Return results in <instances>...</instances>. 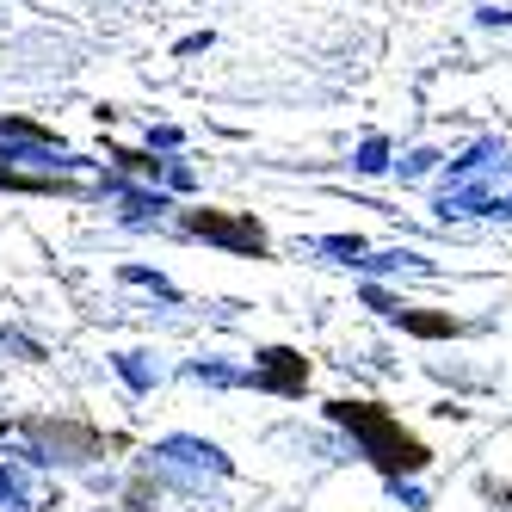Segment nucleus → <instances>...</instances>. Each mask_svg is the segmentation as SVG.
<instances>
[{"label":"nucleus","mask_w":512,"mask_h":512,"mask_svg":"<svg viewBox=\"0 0 512 512\" xmlns=\"http://www.w3.org/2000/svg\"><path fill=\"white\" fill-rule=\"evenodd\" d=\"M401 321H408L414 334H457V321H445V315H408L401 309Z\"/></svg>","instance_id":"nucleus-11"},{"label":"nucleus","mask_w":512,"mask_h":512,"mask_svg":"<svg viewBox=\"0 0 512 512\" xmlns=\"http://www.w3.org/2000/svg\"><path fill=\"white\" fill-rule=\"evenodd\" d=\"M161 216H167L161 192H124V223L130 229H149V223H161Z\"/></svg>","instance_id":"nucleus-6"},{"label":"nucleus","mask_w":512,"mask_h":512,"mask_svg":"<svg viewBox=\"0 0 512 512\" xmlns=\"http://www.w3.org/2000/svg\"><path fill=\"white\" fill-rule=\"evenodd\" d=\"M512 167V155H506V142H475V149H463V161H451V179L445 186H482V192H494V179Z\"/></svg>","instance_id":"nucleus-3"},{"label":"nucleus","mask_w":512,"mask_h":512,"mask_svg":"<svg viewBox=\"0 0 512 512\" xmlns=\"http://www.w3.org/2000/svg\"><path fill=\"white\" fill-rule=\"evenodd\" d=\"M303 358L297 352H284V346H272V352H260V371H247V383H260V389H284V395H297L303 389Z\"/></svg>","instance_id":"nucleus-4"},{"label":"nucleus","mask_w":512,"mask_h":512,"mask_svg":"<svg viewBox=\"0 0 512 512\" xmlns=\"http://www.w3.org/2000/svg\"><path fill=\"white\" fill-rule=\"evenodd\" d=\"M0 512H31L25 506V482H19V469L0 463Z\"/></svg>","instance_id":"nucleus-8"},{"label":"nucleus","mask_w":512,"mask_h":512,"mask_svg":"<svg viewBox=\"0 0 512 512\" xmlns=\"http://www.w3.org/2000/svg\"><path fill=\"white\" fill-rule=\"evenodd\" d=\"M112 364H118V377H124V383H130L136 395H149V389H155V377H161L155 364H149V352H118Z\"/></svg>","instance_id":"nucleus-7"},{"label":"nucleus","mask_w":512,"mask_h":512,"mask_svg":"<svg viewBox=\"0 0 512 512\" xmlns=\"http://www.w3.org/2000/svg\"><path fill=\"white\" fill-rule=\"evenodd\" d=\"M358 173H383L389 167V142L383 136H371V142H364V149H358V161H352Z\"/></svg>","instance_id":"nucleus-10"},{"label":"nucleus","mask_w":512,"mask_h":512,"mask_svg":"<svg viewBox=\"0 0 512 512\" xmlns=\"http://www.w3.org/2000/svg\"><path fill=\"white\" fill-rule=\"evenodd\" d=\"M192 229H198V235H210V241H229V247H247V253H260V247H266L260 223H229V216H210V210H198V216H192Z\"/></svg>","instance_id":"nucleus-5"},{"label":"nucleus","mask_w":512,"mask_h":512,"mask_svg":"<svg viewBox=\"0 0 512 512\" xmlns=\"http://www.w3.org/2000/svg\"><path fill=\"white\" fill-rule=\"evenodd\" d=\"M438 167V155L432 149H414V155H401V179H426Z\"/></svg>","instance_id":"nucleus-13"},{"label":"nucleus","mask_w":512,"mask_h":512,"mask_svg":"<svg viewBox=\"0 0 512 512\" xmlns=\"http://www.w3.org/2000/svg\"><path fill=\"white\" fill-rule=\"evenodd\" d=\"M155 475L167 482H198V475H229V457L204 438H161L155 445Z\"/></svg>","instance_id":"nucleus-2"},{"label":"nucleus","mask_w":512,"mask_h":512,"mask_svg":"<svg viewBox=\"0 0 512 512\" xmlns=\"http://www.w3.org/2000/svg\"><path fill=\"white\" fill-rule=\"evenodd\" d=\"M321 253H340V260L352 266L358 253H364V241H358V235H327V241H321Z\"/></svg>","instance_id":"nucleus-14"},{"label":"nucleus","mask_w":512,"mask_h":512,"mask_svg":"<svg viewBox=\"0 0 512 512\" xmlns=\"http://www.w3.org/2000/svg\"><path fill=\"white\" fill-rule=\"evenodd\" d=\"M161 173H167V186H173V192H186V186H192V167H186V161H161Z\"/></svg>","instance_id":"nucleus-15"},{"label":"nucleus","mask_w":512,"mask_h":512,"mask_svg":"<svg viewBox=\"0 0 512 512\" xmlns=\"http://www.w3.org/2000/svg\"><path fill=\"white\" fill-rule=\"evenodd\" d=\"M192 377H198V383H247V371H235V364H216V358H198Z\"/></svg>","instance_id":"nucleus-9"},{"label":"nucleus","mask_w":512,"mask_h":512,"mask_svg":"<svg viewBox=\"0 0 512 512\" xmlns=\"http://www.w3.org/2000/svg\"><path fill=\"white\" fill-rule=\"evenodd\" d=\"M124 284H149L155 297H173V284H167L161 272H149V266H124Z\"/></svg>","instance_id":"nucleus-12"},{"label":"nucleus","mask_w":512,"mask_h":512,"mask_svg":"<svg viewBox=\"0 0 512 512\" xmlns=\"http://www.w3.org/2000/svg\"><path fill=\"white\" fill-rule=\"evenodd\" d=\"M149 142H155V149H179V130H173V124H161V130H155Z\"/></svg>","instance_id":"nucleus-16"},{"label":"nucleus","mask_w":512,"mask_h":512,"mask_svg":"<svg viewBox=\"0 0 512 512\" xmlns=\"http://www.w3.org/2000/svg\"><path fill=\"white\" fill-rule=\"evenodd\" d=\"M327 414H334L340 426H352V438H358V445L371 451L383 469H420V463H426V451L414 445V438L401 432L395 420H383L377 408H364V401H334Z\"/></svg>","instance_id":"nucleus-1"}]
</instances>
